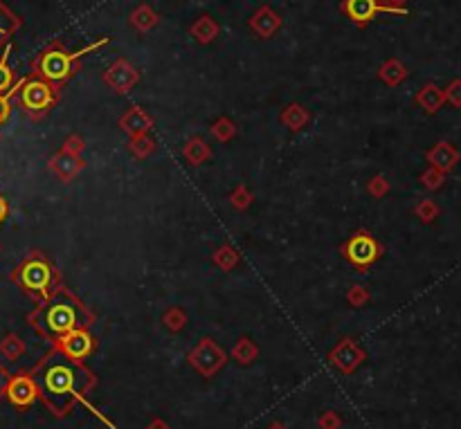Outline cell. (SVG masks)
<instances>
[{
	"label": "cell",
	"mask_w": 461,
	"mask_h": 429,
	"mask_svg": "<svg viewBox=\"0 0 461 429\" xmlns=\"http://www.w3.org/2000/svg\"><path fill=\"white\" fill-rule=\"evenodd\" d=\"M39 396L47 404L54 416H66L75 400L83 398L95 387V375L83 366L54 349L47 358L39 364Z\"/></svg>",
	"instance_id": "cell-1"
},
{
	"label": "cell",
	"mask_w": 461,
	"mask_h": 429,
	"mask_svg": "<svg viewBox=\"0 0 461 429\" xmlns=\"http://www.w3.org/2000/svg\"><path fill=\"white\" fill-rule=\"evenodd\" d=\"M92 320H95L92 313L68 290L54 292V295L41 306V310L34 315L36 328H39L45 337H50L54 342L72 333V330L88 328Z\"/></svg>",
	"instance_id": "cell-2"
},
{
	"label": "cell",
	"mask_w": 461,
	"mask_h": 429,
	"mask_svg": "<svg viewBox=\"0 0 461 429\" xmlns=\"http://www.w3.org/2000/svg\"><path fill=\"white\" fill-rule=\"evenodd\" d=\"M106 43H108V39H102L88 47H83V50H79V52H68L61 41H54L47 50H43L39 54V59L34 61V75L59 88V85H64L72 75H75V68H77L75 64H77L79 56L88 54Z\"/></svg>",
	"instance_id": "cell-3"
},
{
	"label": "cell",
	"mask_w": 461,
	"mask_h": 429,
	"mask_svg": "<svg viewBox=\"0 0 461 429\" xmlns=\"http://www.w3.org/2000/svg\"><path fill=\"white\" fill-rule=\"evenodd\" d=\"M381 245L376 241L369 231H358L356 236H351L345 245H342V256L360 270L369 267L371 263H376L381 259Z\"/></svg>",
	"instance_id": "cell-4"
},
{
	"label": "cell",
	"mask_w": 461,
	"mask_h": 429,
	"mask_svg": "<svg viewBox=\"0 0 461 429\" xmlns=\"http://www.w3.org/2000/svg\"><path fill=\"white\" fill-rule=\"evenodd\" d=\"M20 102L30 113H45L59 102V88L52 83H47L43 79H32L23 83V92H20Z\"/></svg>",
	"instance_id": "cell-5"
},
{
	"label": "cell",
	"mask_w": 461,
	"mask_h": 429,
	"mask_svg": "<svg viewBox=\"0 0 461 429\" xmlns=\"http://www.w3.org/2000/svg\"><path fill=\"white\" fill-rule=\"evenodd\" d=\"M340 9H342L347 18L351 23H356L358 28H365L367 23H371L376 16L383 14V11H387V14H400V16L407 14V9H392V7L383 5L381 0H342Z\"/></svg>",
	"instance_id": "cell-6"
},
{
	"label": "cell",
	"mask_w": 461,
	"mask_h": 429,
	"mask_svg": "<svg viewBox=\"0 0 461 429\" xmlns=\"http://www.w3.org/2000/svg\"><path fill=\"white\" fill-rule=\"evenodd\" d=\"M52 267L43 259H30L18 272V284L28 292H39V295H47V288L52 284Z\"/></svg>",
	"instance_id": "cell-7"
},
{
	"label": "cell",
	"mask_w": 461,
	"mask_h": 429,
	"mask_svg": "<svg viewBox=\"0 0 461 429\" xmlns=\"http://www.w3.org/2000/svg\"><path fill=\"white\" fill-rule=\"evenodd\" d=\"M189 362L205 377H212L225 364V353L218 349L212 339H203L200 344L189 353Z\"/></svg>",
	"instance_id": "cell-8"
},
{
	"label": "cell",
	"mask_w": 461,
	"mask_h": 429,
	"mask_svg": "<svg viewBox=\"0 0 461 429\" xmlns=\"http://www.w3.org/2000/svg\"><path fill=\"white\" fill-rule=\"evenodd\" d=\"M56 349L61 351L66 358L75 360V362H81V360H86L88 355L95 351V339H92V335L88 333L86 328L72 330V333L64 335L61 339H56Z\"/></svg>",
	"instance_id": "cell-9"
},
{
	"label": "cell",
	"mask_w": 461,
	"mask_h": 429,
	"mask_svg": "<svg viewBox=\"0 0 461 429\" xmlns=\"http://www.w3.org/2000/svg\"><path fill=\"white\" fill-rule=\"evenodd\" d=\"M331 364L342 373H354L365 360V351H362L354 339H342L329 355Z\"/></svg>",
	"instance_id": "cell-10"
},
{
	"label": "cell",
	"mask_w": 461,
	"mask_h": 429,
	"mask_svg": "<svg viewBox=\"0 0 461 429\" xmlns=\"http://www.w3.org/2000/svg\"><path fill=\"white\" fill-rule=\"evenodd\" d=\"M7 398L16 407H30V404L39 398V385L32 375L20 373L14 380H9L7 385Z\"/></svg>",
	"instance_id": "cell-11"
},
{
	"label": "cell",
	"mask_w": 461,
	"mask_h": 429,
	"mask_svg": "<svg viewBox=\"0 0 461 429\" xmlns=\"http://www.w3.org/2000/svg\"><path fill=\"white\" fill-rule=\"evenodd\" d=\"M138 79H140V72L133 68L126 59H117L104 75V81L111 85L115 92H126L128 88H133V85L138 83Z\"/></svg>",
	"instance_id": "cell-12"
},
{
	"label": "cell",
	"mask_w": 461,
	"mask_h": 429,
	"mask_svg": "<svg viewBox=\"0 0 461 429\" xmlns=\"http://www.w3.org/2000/svg\"><path fill=\"white\" fill-rule=\"evenodd\" d=\"M250 28L259 34V39H270L282 28V16L275 14L270 7H259L257 14L250 18Z\"/></svg>",
	"instance_id": "cell-13"
},
{
	"label": "cell",
	"mask_w": 461,
	"mask_h": 429,
	"mask_svg": "<svg viewBox=\"0 0 461 429\" xmlns=\"http://www.w3.org/2000/svg\"><path fill=\"white\" fill-rule=\"evenodd\" d=\"M428 160L432 162V167L436 171H448V169H453L459 160V155L457 151L453 149L448 142H441V144H436L434 149L428 153Z\"/></svg>",
	"instance_id": "cell-14"
},
{
	"label": "cell",
	"mask_w": 461,
	"mask_h": 429,
	"mask_svg": "<svg viewBox=\"0 0 461 429\" xmlns=\"http://www.w3.org/2000/svg\"><path fill=\"white\" fill-rule=\"evenodd\" d=\"M119 126H122L124 131H128L131 135H144L151 128V117L140 108H131L128 113L119 119Z\"/></svg>",
	"instance_id": "cell-15"
},
{
	"label": "cell",
	"mask_w": 461,
	"mask_h": 429,
	"mask_svg": "<svg viewBox=\"0 0 461 429\" xmlns=\"http://www.w3.org/2000/svg\"><path fill=\"white\" fill-rule=\"evenodd\" d=\"M18 30H20V18L9 7H5V3L0 0V47L9 43V39Z\"/></svg>",
	"instance_id": "cell-16"
},
{
	"label": "cell",
	"mask_w": 461,
	"mask_h": 429,
	"mask_svg": "<svg viewBox=\"0 0 461 429\" xmlns=\"http://www.w3.org/2000/svg\"><path fill=\"white\" fill-rule=\"evenodd\" d=\"M52 167H54V171H56V176L61 178L64 182H68V180L81 169V160H79V157L72 155V153H68V151H61V153L54 157Z\"/></svg>",
	"instance_id": "cell-17"
},
{
	"label": "cell",
	"mask_w": 461,
	"mask_h": 429,
	"mask_svg": "<svg viewBox=\"0 0 461 429\" xmlns=\"http://www.w3.org/2000/svg\"><path fill=\"white\" fill-rule=\"evenodd\" d=\"M417 102L428 110V113H436V110L441 108V104L445 102V97H443V90L436 88L434 83H428V85H423L421 92L417 95Z\"/></svg>",
	"instance_id": "cell-18"
},
{
	"label": "cell",
	"mask_w": 461,
	"mask_h": 429,
	"mask_svg": "<svg viewBox=\"0 0 461 429\" xmlns=\"http://www.w3.org/2000/svg\"><path fill=\"white\" fill-rule=\"evenodd\" d=\"M378 77H381V81H385L387 85H398L400 81L407 77V68L400 64V61L390 59V61H385V64L381 66Z\"/></svg>",
	"instance_id": "cell-19"
},
{
	"label": "cell",
	"mask_w": 461,
	"mask_h": 429,
	"mask_svg": "<svg viewBox=\"0 0 461 429\" xmlns=\"http://www.w3.org/2000/svg\"><path fill=\"white\" fill-rule=\"evenodd\" d=\"M218 34V25L216 20H212V16H200L196 23L191 25V36L200 43H212Z\"/></svg>",
	"instance_id": "cell-20"
},
{
	"label": "cell",
	"mask_w": 461,
	"mask_h": 429,
	"mask_svg": "<svg viewBox=\"0 0 461 429\" xmlns=\"http://www.w3.org/2000/svg\"><path fill=\"white\" fill-rule=\"evenodd\" d=\"M128 20H131V25L136 28V30H140V32H147V30L155 28V23H157V14H153L151 7L142 5V7H138L136 11H133Z\"/></svg>",
	"instance_id": "cell-21"
},
{
	"label": "cell",
	"mask_w": 461,
	"mask_h": 429,
	"mask_svg": "<svg viewBox=\"0 0 461 429\" xmlns=\"http://www.w3.org/2000/svg\"><path fill=\"white\" fill-rule=\"evenodd\" d=\"M282 121L288 126V128H293V131H297V128H301L309 121V113L301 106H297V104H293V106H288V110L282 115Z\"/></svg>",
	"instance_id": "cell-22"
},
{
	"label": "cell",
	"mask_w": 461,
	"mask_h": 429,
	"mask_svg": "<svg viewBox=\"0 0 461 429\" xmlns=\"http://www.w3.org/2000/svg\"><path fill=\"white\" fill-rule=\"evenodd\" d=\"M185 157L191 164H200L205 157H208V146H205V142L200 138H193L185 146Z\"/></svg>",
	"instance_id": "cell-23"
},
{
	"label": "cell",
	"mask_w": 461,
	"mask_h": 429,
	"mask_svg": "<svg viewBox=\"0 0 461 429\" xmlns=\"http://www.w3.org/2000/svg\"><path fill=\"white\" fill-rule=\"evenodd\" d=\"M234 358L241 364H248V362H252L254 358H257V346H254L250 339H241L237 344V349H234Z\"/></svg>",
	"instance_id": "cell-24"
},
{
	"label": "cell",
	"mask_w": 461,
	"mask_h": 429,
	"mask_svg": "<svg viewBox=\"0 0 461 429\" xmlns=\"http://www.w3.org/2000/svg\"><path fill=\"white\" fill-rule=\"evenodd\" d=\"M11 83H14V75H11V70L7 66V59L3 56V59H0V92L9 90Z\"/></svg>",
	"instance_id": "cell-25"
},
{
	"label": "cell",
	"mask_w": 461,
	"mask_h": 429,
	"mask_svg": "<svg viewBox=\"0 0 461 429\" xmlns=\"http://www.w3.org/2000/svg\"><path fill=\"white\" fill-rule=\"evenodd\" d=\"M443 97L448 102H450L453 106H461V79L453 81L450 85H448V90H443Z\"/></svg>",
	"instance_id": "cell-26"
},
{
	"label": "cell",
	"mask_w": 461,
	"mask_h": 429,
	"mask_svg": "<svg viewBox=\"0 0 461 429\" xmlns=\"http://www.w3.org/2000/svg\"><path fill=\"white\" fill-rule=\"evenodd\" d=\"M164 324L169 326V330H180L185 326V315L180 313V310H169L167 315H164Z\"/></svg>",
	"instance_id": "cell-27"
},
{
	"label": "cell",
	"mask_w": 461,
	"mask_h": 429,
	"mask_svg": "<svg viewBox=\"0 0 461 429\" xmlns=\"http://www.w3.org/2000/svg\"><path fill=\"white\" fill-rule=\"evenodd\" d=\"M131 149L136 151L138 155H147V153H151V151H153V142L144 138V135H136V140H133Z\"/></svg>",
	"instance_id": "cell-28"
},
{
	"label": "cell",
	"mask_w": 461,
	"mask_h": 429,
	"mask_svg": "<svg viewBox=\"0 0 461 429\" xmlns=\"http://www.w3.org/2000/svg\"><path fill=\"white\" fill-rule=\"evenodd\" d=\"M214 133H216L221 140H227L229 135L234 133V124H232V121H229V119H221V121H218V124L214 126Z\"/></svg>",
	"instance_id": "cell-29"
},
{
	"label": "cell",
	"mask_w": 461,
	"mask_h": 429,
	"mask_svg": "<svg viewBox=\"0 0 461 429\" xmlns=\"http://www.w3.org/2000/svg\"><path fill=\"white\" fill-rule=\"evenodd\" d=\"M318 423H320V427H322V429H337L340 425H342V421H340L333 411H326V413L322 416V418H320Z\"/></svg>",
	"instance_id": "cell-30"
},
{
	"label": "cell",
	"mask_w": 461,
	"mask_h": 429,
	"mask_svg": "<svg viewBox=\"0 0 461 429\" xmlns=\"http://www.w3.org/2000/svg\"><path fill=\"white\" fill-rule=\"evenodd\" d=\"M443 182V176H441V171H428L426 176H423V185L434 189V187H439Z\"/></svg>",
	"instance_id": "cell-31"
},
{
	"label": "cell",
	"mask_w": 461,
	"mask_h": 429,
	"mask_svg": "<svg viewBox=\"0 0 461 429\" xmlns=\"http://www.w3.org/2000/svg\"><path fill=\"white\" fill-rule=\"evenodd\" d=\"M349 301L354 303V306H360L362 301H367V292L362 290L360 286H354V288H351V292H349Z\"/></svg>",
	"instance_id": "cell-32"
},
{
	"label": "cell",
	"mask_w": 461,
	"mask_h": 429,
	"mask_svg": "<svg viewBox=\"0 0 461 429\" xmlns=\"http://www.w3.org/2000/svg\"><path fill=\"white\" fill-rule=\"evenodd\" d=\"M419 216L423 218V220H432L434 216H436V207L432 205V203H423V205H419Z\"/></svg>",
	"instance_id": "cell-33"
},
{
	"label": "cell",
	"mask_w": 461,
	"mask_h": 429,
	"mask_svg": "<svg viewBox=\"0 0 461 429\" xmlns=\"http://www.w3.org/2000/svg\"><path fill=\"white\" fill-rule=\"evenodd\" d=\"M385 189H387V185L383 182V178H376V180L371 182V185H369V191H371L373 195H381Z\"/></svg>",
	"instance_id": "cell-34"
},
{
	"label": "cell",
	"mask_w": 461,
	"mask_h": 429,
	"mask_svg": "<svg viewBox=\"0 0 461 429\" xmlns=\"http://www.w3.org/2000/svg\"><path fill=\"white\" fill-rule=\"evenodd\" d=\"M9 117V102H7V97H0V124Z\"/></svg>",
	"instance_id": "cell-35"
},
{
	"label": "cell",
	"mask_w": 461,
	"mask_h": 429,
	"mask_svg": "<svg viewBox=\"0 0 461 429\" xmlns=\"http://www.w3.org/2000/svg\"><path fill=\"white\" fill-rule=\"evenodd\" d=\"M381 3L387 5V7H392V9H405L407 0H381Z\"/></svg>",
	"instance_id": "cell-36"
},
{
	"label": "cell",
	"mask_w": 461,
	"mask_h": 429,
	"mask_svg": "<svg viewBox=\"0 0 461 429\" xmlns=\"http://www.w3.org/2000/svg\"><path fill=\"white\" fill-rule=\"evenodd\" d=\"M147 429H169V427H167V423H164V421L155 418V421H153V423H151V425H149Z\"/></svg>",
	"instance_id": "cell-37"
},
{
	"label": "cell",
	"mask_w": 461,
	"mask_h": 429,
	"mask_svg": "<svg viewBox=\"0 0 461 429\" xmlns=\"http://www.w3.org/2000/svg\"><path fill=\"white\" fill-rule=\"evenodd\" d=\"M5 216H7V203L0 198V220H3Z\"/></svg>",
	"instance_id": "cell-38"
},
{
	"label": "cell",
	"mask_w": 461,
	"mask_h": 429,
	"mask_svg": "<svg viewBox=\"0 0 461 429\" xmlns=\"http://www.w3.org/2000/svg\"><path fill=\"white\" fill-rule=\"evenodd\" d=\"M268 429H286V427H284L282 423H270V427H268Z\"/></svg>",
	"instance_id": "cell-39"
}]
</instances>
